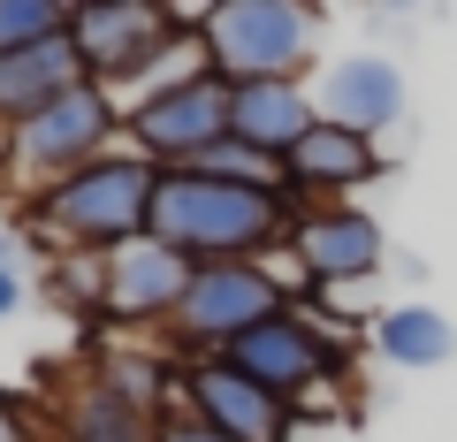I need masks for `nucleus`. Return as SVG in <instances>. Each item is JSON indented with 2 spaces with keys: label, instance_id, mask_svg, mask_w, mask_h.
<instances>
[{
  "label": "nucleus",
  "instance_id": "obj_1",
  "mask_svg": "<svg viewBox=\"0 0 457 442\" xmlns=\"http://www.w3.org/2000/svg\"><path fill=\"white\" fill-rule=\"evenodd\" d=\"M297 198L282 191V176L245 183L213 176V168H161V198H153V237L168 252H183L191 267L206 260H275L290 252Z\"/></svg>",
  "mask_w": 457,
  "mask_h": 442
},
{
  "label": "nucleus",
  "instance_id": "obj_2",
  "mask_svg": "<svg viewBox=\"0 0 457 442\" xmlns=\"http://www.w3.org/2000/svg\"><path fill=\"white\" fill-rule=\"evenodd\" d=\"M153 198H161V168L122 138L92 168L23 198V221H31V237H46L54 260H107V252L153 237Z\"/></svg>",
  "mask_w": 457,
  "mask_h": 442
},
{
  "label": "nucleus",
  "instance_id": "obj_3",
  "mask_svg": "<svg viewBox=\"0 0 457 442\" xmlns=\"http://www.w3.org/2000/svg\"><path fill=\"white\" fill-rule=\"evenodd\" d=\"M122 146V99L107 92V84H69L62 99H46L31 122H16L8 130V161H0V176L16 183L23 198L54 191L62 176H77V168H92L99 153Z\"/></svg>",
  "mask_w": 457,
  "mask_h": 442
},
{
  "label": "nucleus",
  "instance_id": "obj_4",
  "mask_svg": "<svg viewBox=\"0 0 457 442\" xmlns=\"http://www.w3.org/2000/svg\"><path fill=\"white\" fill-rule=\"evenodd\" d=\"M213 77L228 84H267V77H312L320 62V8L297 0H213L198 8Z\"/></svg>",
  "mask_w": 457,
  "mask_h": 442
},
{
  "label": "nucleus",
  "instance_id": "obj_5",
  "mask_svg": "<svg viewBox=\"0 0 457 442\" xmlns=\"http://www.w3.org/2000/svg\"><path fill=\"white\" fill-rule=\"evenodd\" d=\"M290 305V282L275 275V260H206L191 267V282H183V305L168 313V351L183 359H221L237 336H252L260 321H275V313Z\"/></svg>",
  "mask_w": 457,
  "mask_h": 442
},
{
  "label": "nucleus",
  "instance_id": "obj_6",
  "mask_svg": "<svg viewBox=\"0 0 457 442\" xmlns=\"http://www.w3.org/2000/svg\"><path fill=\"white\" fill-rule=\"evenodd\" d=\"M183 23H191V16L153 8V0H77V8H69V46H77L84 77L107 84V92L122 99L168 54V38H176Z\"/></svg>",
  "mask_w": 457,
  "mask_h": 442
},
{
  "label": "nucleus",
  "instance_id": "obj_7",
  "mask_svg": "<svg viewBox=\"0 0 457 442\" xmlns=\"http://www.w3.org/2000/svg\"><path fill=\"white\" fill-rule=\"evenodd\" d=\"M122 138L145 153L153 168H198L213 146H228V77H191L161 99H137L122 115Z\"/></svg>",
  "mask_w": 457,
  "mask_h": 442
},
{
  "label": "nucleus",
  "instance_id": "obj_8",
  "mask_svg": "<svg viewBox=\"0 0 457 442\" xmlns=\"http://www.w3.org/2000/svg\"><path fill=\"white\" fill-rule=\"evenodd\" d=\"M176 404L191 420H206L221 442H290L297 412L282 396H267L260 381H245L228 359H183L176 366Z\"/></svg>",
  "mask_w": 457,
  "mask_h": 442
},
{
  "label": "nucleus",
  "instance_id": "obj_9",
  "mask_svg": "<svg viewBox=\"0 0 457 442\" xmlns=\"http://www.w3.org/2000/svg\"><path fill=\"white\" fill-rule=\"evenodd\" d=\"M312 107H320V122L359 130V138H374V146H381V138L404 122L411 84H404V69H396L389 54L359 46V54H336V62L312 69Z\"/></svg>",
  "mask_w": 457,
  "mask_h": 442
},
{
  "label": "nucleus",
  "instance_id": "obj_10",
  "mask_svg": "<svg viewBox=\"0 0 457 442\" xmlns=\"http://www.w3.org/2000/svg\"><path fill=\"white\" fill-rule=\"evenodd\" d=\"M290 260L305 275V290H336V282L381 275L389 245H381V221L366 206H305L290 229Z\"/></svg>",
  "mask_w": 457,
  "mask_h": 442
},
{
  "label": "nucleus",
  "instance_id": "obj_11",
  "mask_svg": "<svg viewBox=\"0 0 457 442\" xmlns=\"http://www.w3.org/2000/svg\"><path fill=\"white\" fill-rule=\"evenodd\" d=\"M183 282H191V260L168 252L161 237H137L99 260V313L114 328H168V313L183 305Z\"/></svg>",
  "mask_w": 457,
  "mask_h": 442
},
{
  "label": "nucleus",
  "instance_id": "obj_12",
  "mask_svg": "<svg viewBox=\"0 0 457 442\" xmlns=\"http://www.w3.org/2000/svg\"><path fill=\"white\" fill-rule=\"evenodd\" d=\"M275 176L297 206H359V191L381 176V146L359 130H336V122H312Z\"/></svg>",
  "mask_w": 457,
  "mask_h": 442
},
{
  "label": "nucleus",
  "instance_id": "obj_13",
  "mask_svg": "<svg viewBox=\"0 0 457 442\" xmlns=\"http://www.w3.org/2000/svg\"><path fill=\"white\" fill-rule=\"evenodd\" d=\"M320 122L312 107V77H267V84H228V138L245 153H260L267 168H282L297 153V138Z\"/></svg>",
  "mask_w": 457,
  "mask_h": 442
},
{
  "label": "nucleus",
  "instance_id": "obj_14",
  "mask_svg": "<svg viewBox=\"0 0 457 442\" xmlns=\"http://www.w3.org/2000/svg\"><path fill=\"white\" fill-rule=\"evenodd\" d=\"M153 435H161V420L145 404H130L99 366L84 381H69L62 404H54V442H153Z\"/></svg>",
  "mask_w": 457,
  "mask_h": 442
},
{
  "label": "nucleus",
  "instance_id": "obj_15",
  "mask_svg": "<svg viewBox=\"0 0 457 442\" xmlns=\"http://www.w3.org/2000/svg\"><path fill=\"white\" fill-rule=\"evenodd\" d=\"M69 84H84V62L77 46L62 38H38V46H16L0 54V130H16V122H31L46 99H62Z\"/></svg>",
  "mask_w": 457,
  "mask_h": 442
},
{
  "label": "nucleus",
  "instance_id": "obj_16",
  "mask_svg": "<svg viewBox=\"0 0 457 442\" xmlns=\"http://www.w3.org/2000/svg\"><path fill=\"white\" fill-rule=\"evenodd\" d=\"M374 351L389 366H404V374H435V366H450L457 359V328H450V313L442 305H389L374 321Z\"/></svg>",
  "mask_w": 457,
  "mask_h": 442
},
{
  "label": "nucleus",
  "instance_id": "obj_17",
  "mask_svg": "<svg viewBox=\"0 0 457 442\" xmlns=\"http://www.w3.org/2000/svg\"><path fill=\"white\" fill-rule=\"evenodd\" d=\"M62 31H69L62 0H0V54L38 46V38H62Z\"/></svg>",
  "mask_w": 457,
  "mask_h": 442
},
{
  "label": "nucleus",
  "instance_id": "obj_18",
  "mask_svg": "<svg viewBox=\"0 0 457 442\" xmlns=\"http://www.w3.org/2000/svg\"><path fill=\"white\" fill-rule=\"evenodd\" d=\"M23 313V245L16 237H0V321Z\"/></svg>",
  "mask_w": 457,
  "mask_h": 442
},
{
  "label": "nucleus",
  "instance_id": "obj_19",
  "mask_svg": "<svg viewBox=\"0 0 457 442\" xmlns=\"http://www.w3.org/2000/svg\"><path fill=\"white\" fill-rule=\"evenodd\" d=\"M153 442H221V435H213L206 420H191L183 404H168V412H161V435H153Z\"/></svg>",
  "mask_w": 457,
  "mask_h": 442
},
{
  "label": "nucleus",
  "instance_id": "obj_20",
  "mask_svg": "<svg viewBox=\"0 0 457 442\" xmlns=\"http://www.w3.org/2000/svg\"><path fill=\"white\" fill-rule=\"evenodd\" d=\"M0 442H31V427H23L16 404H0Z\"/></svg>",
  "mask_w": 457,
  "mask_h": 442
}]
</instances>
